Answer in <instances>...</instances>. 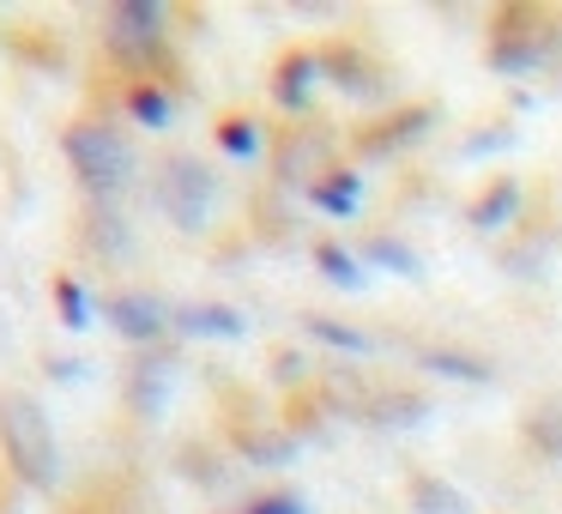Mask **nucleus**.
<instances>
[{
  "label": "nucleus",
  "instance_id": "obj_1",
  "mask_svg": "<svg viewBox=\"0 0 562 514\" xmlns=\"http://www.w3.org/2000/svg\"><path fill=\"white\" fill-rule=\"evenodd\" d=\"M0 454L13 466L19 484L31 490H49L55 484V429L49 412H43L31 393L19 388H0Z\"/></svg>",
  "mask_w": 562,
  "mask_h": 514
},
{
  "label": "nucleus",
  "instance_id": "obj_2",
  "mask_svg": "<svg viewBox=\"0 0 562 514\" xmlns=\"http://www.w3.org/2000/svg\"><path fill=\"white\" fill-rule=\"evenodd\" d=\"M67 164L79 170V182L110 194L134 176V146L122 139V127L110 122H74L67 127Z\"/></svg>",
  "mask_w": 562,
  "mask_h": 514
},
{
  "label": "nucleus",
  "instance_id": "obj_3",
  "mask_svg": "<svg viewBox=\"0 0 562 514\" xmlns=\"http://www.w3.org/2000/svg\"><path fill=\"white\" fill-rule=\"evenodd\" d=\"M158 200L170 206L176 224H200L206 219V200H212V176L194 158H170L158 176Z\"/></svg>",
  "mask_w": 562,
  "mask_h": 514
},
{
  "label": "nucleus",
  "instance_id": "obj_4",
  "mask_svg": "<svg viewBox=\"0 0 562 514\" xmlns=\"http://www.w3.org/2000/svg\"><path fill=\"white\" fill-rule=\"evenodd\" d=\"M158 43H164V7H151V0H127V7L110 13V49L115 55L146 62V49H158Z\"/></svg>",
  "mask_w": 562,
  "mask_h": 514
},
{
  "label": "nucleus",
  "instance_id": "obj_5",
  "mask_svg": "<svg viewBox=\"0 0 562 514\" xmlns=\"http://www.w3.org/2000/svg\"><path fill=\"white\" fill-rule=\"evenodd\" d=\"M127 115H134V122H146V127H164L176 115V98L151 74H139L134 86H127Z\"/></svg>",
  "mask_w": 562,
  "mask_h": 514
},
{
  "label": "nucleus",
  "instance_id": "obj_6",
  "mask_svg": "<svg viewBox=\"0 0 562 514\" xmlns=\"http://www.w3.org/2000/svg\"><path fill=\"white\" fill-rule=\"evenodd\" d=\"M110 315H115V327H122V333H134V339H151V333H164L158 303H146V297H115V303H110Z\"/></svg>",
  "mask_w": 562,
  "mask_h": 514
},
{
  "label": "nucleus",
  "instance_id": "obj_7",
  "mask_svg": "<svg viewBox=\"0 0 562 514\" xmlns=\"http://www.w3.org/2000/svg\"><path fill=\"white\" fill-rule=\"evenodd\" d=\"M218 146L231 152V158H255V152H260V127L248 122V115H224V122H218Z\"/></svg>",
  "mask_w": 562,
  "mask_h": 514
},
{
  "label": "nucleus",
  "instance_id": "obj_8",
  "mask_svg": "<svg viewBox=\"0 0 562 514\" xmlns=\"http://www.w3.org/2000/svg\"><path fill=\"white\" fill-rule=\"evenodd\" d=\"M308 194H315L327 212H351V200H357V176H351V170H339V176H327V182H315Z\"/></svg>",
  "mask_w": 562,
  "mask_h": 514
},
{
  "label": "nucleus",
  "instance_id": "obj_9",
  "mask_svg": "<svg viewBox=\"0 0 562 514\" xmlns=\"http://www.w3.org/2000/svg\"><path fill=\"white\" fill-rule=\"evenodd\" d=\"M182 327H194V333H243V321H236L231 309H188Z\"/></svg>",
  "mask_w": 562,
  "mask_h": 514
},
{
  "label": "nucleus",
  "instance_id": "obj_10",
  "mask_svg": "<svg viewBox=\"0 0 562 514\" xmlns=\"http://www.w3.org/2000/svg\"><path fill=\"white\" fill-rule=\"evenodd\" d=\"M272 86H279V98H284V103H303V86H308V55H296V62H284Z\"/></svg>",
  "mask_w": 562,
  "mask_h": 514
},
{
  "label": "nucleus",
  "instance_id": "obj_11",
  "mask_svg": "<svg viewBox=\"0 0 562 514\" xmlns=\"http://www.w3.org/2000/svg\"><path fill=\"white\" fill-rule=\"evenodd\" d=\"M55 303H61V321H67V327H79V321H86V291H79L74 279H55Z\"/></svg>",
  "mask_w": 562,
  "mask_h": 514
},
{
  "label": "nucleus",
  "instance_id": "obj_12",
  "mask_svg": "<svg viewBox=\"0 0 562 514\" xmlns=\"http://www.w3.org/2000/svg\"><path fill=\"white\" fill-rule=\"evenodd\" d=\"M315 260H321V267H327V272H333V279H339V284H357V267H351V255H345V248L321 243V248H315Z\"/></svg>",
  "mask_w": 562,
  "mask_h": 514
},
{
  "label": "nucleus",
  "instance_id": "obj_13",
  "mask_svg": "<svg viewBox=\"0 0 562 514\" xmlns=\"http://www.w3.org/2000/svg\"><path fill=\"white\" fill-rule=\"evenodd\" d=\"M248 514H296V502L291 496H272V502H255Z\"/></svg>",
  "mask_w": 562,
  "mask_h": 514
}]
</instances>
